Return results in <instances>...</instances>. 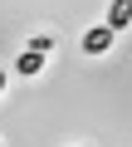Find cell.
Wrapping results in <instances>:
<instances>
[{
    "label": "cell",
    "instance_id": "7a4b0ae2",
    "mask_svg": "<svg viewBox=\"0 0 132 147\" xmlns=\"http://www.w3.org/2000/svg\"><path fill=\"white\" fill-rule=\"evenodd\" d=\"M132 25V0H113L108 5V30L117 34V30H127Z\"/></svg>",
    "mask_w": 132,
    "mask_h": 147
},
{
    "label": "cell",
    "instance_id": "3957f363",
    "mask_svg": "<svg viewBox=\"0 0 132 147\" xmlns=\"http://www.w3.org/2000/svg\"><path fill=\"white\" fill-rule=\"evenodd\" d=\"M39 69H44V59H39V54H29V49H25L20 59H15V74H25V79H34Z\"/></svg>",
    "mask_w": 132,
    "mask_h": 147
},
{
    "label": "cell",
    "instance_id": "277c9868",
    "mask_svg": "<svg viewBox=\"0 0 132 147\" xmlns=\"http://www.w3.org/2000/svg\"><path fill=\"white\" fill-rule=\"evenodd\" d=\"M29 54H39V59L54 54V34H34V39H29Z\"/></svg>",
    "mask_w": 132,
    "mask_h": 147
},
{
    "label": "cell",
    "instance_id": "6da1fadb",
    "mask_svg": "<svg viewBox=\"0 0 132 147\" xmlns=\"http://www.w3.org/2000/svg\"><path fill=\"white\" fill-rule=\"evenodd\" d=\"M113 39H117V34H113L108 25H93V30H83V39H78V44H83V54H108V49H113Z\"/></svg>",
    "mask_w": 132,
    "mask_h": 147
},
{
    "label": "cell",
    "instance_id": "5b68a950",
    "mask_svg": "<svg viewBox=\"0 0 132 147\" xmlns=\"http://www.w3.org/2000/svg\"><path fill=\"white\" fill-rule=\"evenodd\" d=\"M5 84H10V74H5V69H0V93H5Z\"/></svg>",
    "mask_w": 132,
    "mask_h": 147
}]
</instances>
